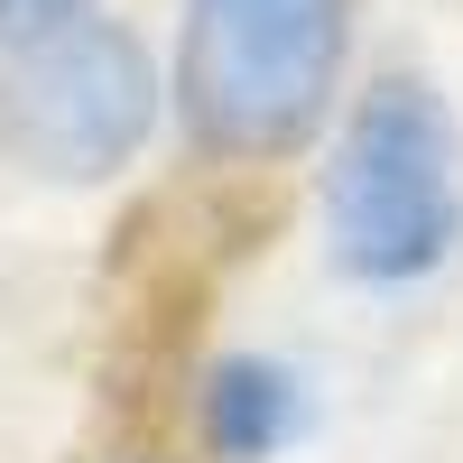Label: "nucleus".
<instances>
[{
  "label": "nucleus",
  "instance_id": "nucleus-1",
  "mask_svg": "<svg viewBox=\"0 0 463 463\" xmlns=\"http://www.w3.org/2000/svg\"><path fill=\"white\" fill-rule=\"evenodd\" d=\"M353 0H185L176 111L204 158H288L325 121Z\"/></svg>",
  "mask_w": 463,
  "mask_h": 463
},
{
  "label": "nucleus",
  "instance_id": "nucleus-2",
  "mask_svg": "<svg viewBox=\"0 0 463 463\" xmlns=\"http://www.w3.org/2000/svg\"><path fill=\"white\" fill-rule=\"evenodd\" d=\"M325 232H334V260L371 288L427 279L463 241V130L436 84L390 74L362 93L325 176Z\"/></svg>",
  "mask_w": 463,
  "mask_h": 463
},
{
  "label": "nucleus",
  "instance_id": "nucleus-3",
  "mask_svg": "<svg viewBox=\"0 0 463 463\" xmlns=\"http://www.w3.org/2000/svg\"><path fill=\"white\" fill-rule=\"evenodd\" d=\"M158 130V65L130 28L74 19L10 56L0 74V148L47 185H102Z\"/></svg>",
  "mask_w": 463,
  "mask_h": 463
},
{
  "label": "nucleus",
  "instance_id": "nucleus-4",
  "mask_svg": "<svg viewBox=\"0 0 463 463\" xmlns=\"http://www.w3.org/2000/svg\"><path fill=\"white\" fill-rule=\"evenodd\" d=\"M297 417H306V399H297V380H288L279 362H222V371L204 380V436H213V454H232V463L279 454V445L297 436Z\"/></svg>",
  "mask_w": 463,
  "mask_h": 463
},
{
  "label": "nucleus",
  "instance_id": "nucleus-5",
  "mask_svg": "<svg viewBox=\"0 0 463 463\" xmlns=\"http://www.w3.org/2000/svg\"><path fill=\"white\" fill-rule=\"evenodd\" d=\"M93 0H0V47H37V37H56V28H74Z\"/></svg>",
  "mask_w": 463,
  "mask_h": 463
}]
</instances>
